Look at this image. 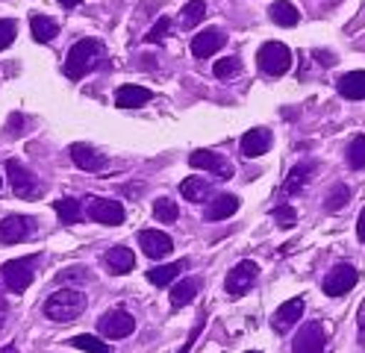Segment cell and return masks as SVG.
<instances>
[{"instance_id":"52a82bcc","label":"cell","mask_w":365,"mask_h":353,"mask_svg":"<svg viewBox=\"0 0 365 353\" xmlns=\"http://www.w3.org/2000/svg\"><path fill=\"white\" fill-rule=\"evenodd\" d=\"M257 277H259V265L250 262V259H242V262L230 274H227V282H224L227 295H230V297H242L257 282Z\"/></svg>"},{"instance_id":"4316f807","label":"cell","mask_w":365,"mask_h":353,"mask_svg":"<svg viewBox=\"0 0 365 353\" xmlns=\"http://www.w3.org/2000/svg\"><path fill=\"white\" fill-rule=\"evenodd\" d=\"M186 259H180V262H171V265H156L148 271V280L153 282V286H168V282L180 274V271H186Z\"/></svg>"},{"instance_id":"4fadbf2b","label":"cell","mask_w":365,"mask_h":353,"mask_svg":"<svg viewBox=\"0 0 365 353\" xmlns=\"http://www.w3.org/2000/svg\"><path fill=\"white\" fill-rule=\"evenodd\" d=\"M139 247L150 259H165L174 250V242H171V235L159 232V230H142L139 232Z\"/></svg>"},{"instance_id":"ba28073f","label":"cell","mask_w":365,"mask_h":353,"mask_svg":"<svg viewBox=\"0 0 365 353\" xmlns=\"http://www.w3.org/2000/svg\"><path fill=\"white\" fill-rule=\"evenodd\" d=\"M324 347H327V333L318 321L304 324L301 333L292 342V353H324Z\"/></svg>"},{"instance_id":"ac0fdd59","label":"cell","mask_w":365,"mask_h":353,"mask_svg":"<svg viewBox=\"0 0 365 353\" xmlns=\"http://www.w3.org/2000/svg\"><path fill=\"white\" fill-rule=\"evenodd\" d=\"M103 265L109 268V274H118V277L130 274L133 265H135V253L130 247H124V245H115V247H109L103 253Z\"/></svg>"},{"instance_id":"44dd1931","label":"cell","mask_w":365,"mask_h":353,"mask_svg":"<svg viewBox=\"0 0 365 353\" xmlns=\"http://www.w3.org/2000/svg\"><path fill=\"white\" fill-rule=\"evenodd\" d=\"M315 171H318V165H315V162H301V165H294V168L289 171V177H286V183H283V195L301 192V188L312 180Z\"/></svg>"},{"instance_id":"6da1fadb","label":"cell","mask_w":365,"mask_h":353,"mask_svg":"<svg viewBox=\"0 0 365 353\" xmlns=\"http://www.w3.org/2000/svg\"><path fill=\"white\" fill-rule=\"evenodd\" d=\"M86 295L77 289H59L53 292L48 300H44V318L51 321H74L83 315L86 309Z\"/></svg>"},{"instance_id":"3957f363","label":"cell","mask_w":365,"mask_h":353,"mask_svg":"<svg viewBox=\"0 0 365 353\" xmlns=\"http://www.w3.org/2000/svg\"><path fill=\"white\" fill-rule=\"evenodd\" d=\"M36 262H38V253H33V256H21V259H9V262L4 265V286L9 289V292H15V295H21V292H27L30 286H33V277H36Z\"/></svg>"},{"instance_id":"d4e9b609","label":"cell","mask_w":365,"mask_h":353,"mask_svg":"<svg viewBox=\"0 0 365 353\" xmlns=\"http://www.w3.org/2000/svg\"><path fill=\"white\" fill-rule=\"evenodd\" d=\"M53 209H56V215L62 218V224H80L83 221V203L77 198H59L53 200Z\"/></svg>"},{"instance_id":"484cf974","label":"cell","mask_w":365,"mask_h":353,"mask_svg":"<svg viewBox=\"0 0 365 353\" xmlns=\"http://www.w3.org/2000/svg\"><path fill=\"white\" fill-rule=\"evenodd\" d=\"M268 15H271V21L277 24V27H294V24L301 21V12L294 9L289 0H277V4H271Z\"/></svg>"},{"instance_id":"5b68a950","label":"cell","mask_w":365,"mask_h":353,"mask_svg":"<svg viewBox=\"0 0 365 353\" xmlns=\"http://www.w3.org/2000/svg\"><path fill=\"white\" fill-rule=\"evenodd\" d=\"M6 174H9V185H12V192L21 198V200H33L41 195V180L27 168L24 162H18V159H9L6 162Z\"/></svg>"},{"instance_id":"e575fe53","label":"cell","mask_w":365,"mask_h":353,"mask_svg":"<svg viewBox=\"0 0 365 353\" xmlns=\"http://www.w3.org/2000/svg\"><path fill=\"white\" fill-rule=\"evenodd\" d=\"M15 36H18V24H15L12 18H4V21H0V51L12 47Z\"/></svg>"},{"instance_id":"1f68e13d","label":"cell","mask_w":365,"mask_h":353,"mask_svg":"<svg viewBox=\"0 0 365 353\" xmlns=\"http://www.w3.org/2000/svg\"><path fill=\"white\" fill-rule=\"evenodd\" d=\"M348 165L351 168H365V135H356L348 148Z\"/></svg>"},{"instance_id":"9c48e42d","label":"cell","mask_w":365,"mask_h":353,"mask_svg":"<svg viewBox=\"0 0 365 353\" xmlns=\"http://www.w3.org/2000/svg\"><path fill=\"white\" fill-rule=\"evenodd\" d=\"M359 282V271L354 268V265H336L327 277H324V295H330V297H341V295H348L354 286Z\"/></svg>"},{"instance_id":"b9f144b4","label":"cell","mask_w":365,"mask_h":353,"mask_svg":"<svg viewBox=\"0 0 365 353\" xmlns=\"http://www.w3.org/2000/svg\"><path fill=\"white\" fill-rule=\"evenodd\" d=\"M59 4H62V6H65V9H74V6H77V4H83V0H59Z\"/></svg>"},{"instance_id":"d590c367","label":"cell","mask_w":365,"mask_h":353,"mask_svg":"<svg viewBox=\"0 0 365 353\" xmlns=\"http://www.w3.org/2000/svg\"><path fill=\"white\" fill-rule=\"evenodd\" d=\"M348 198H351V188L348 185H336L333 192H330V198H327V203H324V209L336 212V209H341V206L348 203Z\"/></svg>"},{"instance_id":"7402d4cb","label":"cell","mask_w":365,"mask_h":353,"mask_svg":"<svg viewBox=\"0 0 365 353\" xmlns=\"http://www.w3.org/2000/svg\"><path fill=\"white\" fill-rule=\"evenodd\" d=\"M180 195L186 198V200H192V203H203L210 195H212V185L203 180V177H186L180 183Z\"/></svg>"},{"instance_id":"2e32d148","label":"cell","mask_w":365,"mask_h":353,"mask_svg":"<svg viewBox=\"0 0 365 353\" xmlns=\"http://www.w3.org/2000/svg\"><path fill=\"white\" fill-rule=\"evenodd\" d=\"M71 159H74L77 168H83L88 174H98V171L106 168V156L98 153L95 148H88V145H80V141H77V145H71Z\"/></svg>"},{"instance_id":"ee69618b","label":"cell","mask_w":365,"mask_h":353,"mask_svg":"<svg viewBox=\"0 0 365 353\" xmlns=\"http://www.w3.org/2000/svg\"><path fill=\"white\" fill-rule=\"evenodd\" d=\"M0 188H4V177H0Z\"/></svg>"},{"instance_id":"4dcf8cb0","label":"cell","mask_w":365,"mask_h":353,"mask_svg":"<svg viewBox=\"0 0 365 353\" xmlns=\"http://www.w3.org/2000/svg\"><path fill=\"white\" fill-rule=\"evenodd\" d=\"M68 344H74V347H80V350H86V353H112V347H109L106 342H101V339H95V336H88V333L74 336Z\"/></svg>"},{"instance_id":"83f0119b","label":"cell","mask_w":365,"mask_h":353,"mask_svg":"<svg viewBox=\"0 0 365 353\" xmlns=\"http://www.w3.org/2000/svg\"><path fill=\"white\" fill-rule=\"evenodd\" d=\"M207 18V4L203 0H189L186 6H182V12H180V24H182V30H192V27H197V24Z\"/></svg>"},{"instance_id":"f6af8a7d","label":"cell","mask_w":365,"mask_h":353,"mask_svg":"<svg viewBox=\"0 0 365 353\" xmlns=\"http://www.w3.org/2000/svg\"><path fill=\"white\" fill-rule=\"evenodd\" d=\"M247 353H259V350H247Z\"/></svg>"},{"instance_id":"f546056e","label":"cell","mask_w":365,"mask_h":353,"mask_svg":"<svg viewBox=\"0 0 365 353\" xmlns=\"http://www.w3.org/2000/svg\"><path fill=\"white\" fill-rule=\"evenodd\" d=\"M153 215H156V221H159V224H174V221L180 218V209H177V203H174V200L159 198V200L153 203Z\"/></svg>"},{"instance_id":"5bb4252c","label":"cell","mask_w":365,"mask_h":353,"mask_svg":"<svg viewBox=\"0 0 365 353\" xmlns=\"http://www.w3.org/2000/svg\"><path fill=\"white\" fill-rule=\"evenodd\" d=\"M224 41H227V36H224L218 27H207V30H200V33L192 39V53H195L197 59H207V56H212V53L221 51Z\"/></svg>"},{"instance_id":"7bdbcfd3","label":"cell","mask_w":365,"mask_h":353,"mask_svg":"<svg viewBox=\"0 0 365 353\" xmlns=\"http://www.w3.org/2000/svg\"><path fill=\"white\" fill-rule=\"evenodd\" d=\"M0 353H18L15 347H0Z\"/></svg>"},{"instance_id":"ffe728a7","label":"cell","mask_w":365,"mask_h":353,"mask_svg":"<svg viewBox=\"0 0 365 353\" xmlns=\"http://www.w3.org/2000/svg\"><path fill=\"white\" fill-rule=\"evenodd\" d=\"M150 98H153V94H150V88H145V86H121V88L115 91V106H121V109H135V106H145Z\"/></svg>"},{"instance_id":"7a4b0ae2","label":"cell","mask_w":365,"mask_h":353,"mask_svg":"<svg viewBox=\"0 0 365 353\" xmlns=\"http://www.w3.org/2000/svg\"><path fill=\"white\" fill-rule=\"evenodd\" d=\"M101 59V44L95 39H80L65 56V77L68 80H83Z\"/></svg>"},{"instance_id":"277c9868","label":"cell","mask_w":365,"mask_h":353,"mask_svg":"<svg viewBox=\"0 0 365 353\" xmlns=\"http://www.w3.org/2000/svg\"><path fill=\"white\" fill-rule=\"evenodd\" d=\"M257 65L268 77H283L292 68V53H289V47L283 41H265L259 47V53H257Z\"/></svg>"},{"instance_id":"d6986e66","label":"cell","mask_w":365,"mask_h":353,"mask_svg":"<svg viewBox=\"0 0 365 353\" xmlns=\"http://www.w3.org/2000/svg\"><path fill=\"white\" fill-rule=\"evenodd\" d=\"M336 88L348 101H365V71H348L345 77H339Z\"/></svg>"},{"instance_id":"30bf717a","label":"cell","mask_w":365,"mask_h":353,"mask_svg":"<svg viewBox=\"0 0 365 353\" xmlns=\"http://www.w3.org/2000/svg\"><path fill=\"white\" fill-rule=\"evenodd\" d=\"M98 327H101V333L106 339H124L135 329V318L127 309H109V312H103Z\"/></svg>"},{"instance_id":"e0dca14e","label":"cell","mask_w":365,"mask_h":353,"mask_svg":"<svg viewBox=\"0 0 365 353\" xmlns=\"http://www.w3.org/2000/svg\"><path fill=\"white\" fill-rule=\"evenodd\" d=\"M268 148H271V130H265V127H254L242 135V153L247 159H257V156L268 153Z\"/></svg>"},{"instance_id":"f35d334b","label":"cell","mask_w":365,"mask_h":353,"mask_svg":"<svg viewBox=\"0 0 365 353\" xmlns=\"http://www.w3.org/2000/svg\"><path fill=\"white\" fill-rule=\"evenodd\" d=\"M80 271H83V268H68L65 274H59V280H62V282H65V280H83Z\"/></svg>"},{"instance_id":"836d02e7","label":"cell","mask_w":365,"mask_h":353,"mask_svg":"<svg viewBox=\"0 0 365 353\" xmlns=\"http://www.w3.org/2000/svg\"><path fill=\"white\" fill-rule=\"evenodd\" d=\"M271 215H274V221H277L283 230H289V227H294V224H298V212H294L289 203H283V206H277V209H274L271 212Z\"/></svg>"},{"instance_id":"f1b7e54d","label":"cell","mask_w":365,"mask_h":353,"mask_svg":"<svg viewBox=\"0 0 365 353\" xmlns=\"http://www.w3.org/2000/svg\"><path fill=\"white\" fill-rule=\"evenodd\" d=\"M197 295V280H182L177 282V286L171 289V306L174 309H180V306H189Z\"/></svg>"},{"instance_id":"7c38bea8","label":"cell","mask_w":365,"mask_h":353,"mask_svg":"<svg viewBox=\"0 0 365 353\" xmlns=\"http://www.w3.org/2000/svg\"><path fill=\"white\" fill-rule=\"evenodd\" d=\"M36 230V221L30 215H6L4 221H0V242L4 245H18L30 239Z\"/></svg>"},{"instance_id":"d6a6232c","label":"cell","mask_w":365,"mask_h":353,"mask_svg":"<svg viewBox=\"0 0 365 353\" xmlns=\"http://www.w3.org/2000/svg\"><path fill=\"white\" fill-rule=\"evenodd\" d=\"M212 71H215V77L227 80V77H236V74H239V71H242V62H239L236 56H227V59H218Z\"/></svg>"},{"instance_id":"603a6c76","label":"cell","mask_w":365,"mask_h":353,"mask_svg":"<svg viewBox=\"0 0 365 353\" xmlns=\"http://www.w3.org/2000/svg\"><path fill=\"white\" fill-rule=\"evenodd\" d=\"M30 30H33V39H36L38 44H51V41L59 36L56 21L48 18V15H33V18H30Z\"/></svg>"},{"instance_id":"8fae6325","label":"cell","mask_w":365,"mask_h":353,"mask_svg":"<svg viewBox=\"0 0 365 353\" xmlns=\"http://www.w3.org/2000/svg\"><path fill=\"white\" fill-rule=\"evenodd\" d=\"M189 165H192V168H200V171L215 174L218 180H230V177H233V165L227 162L221 153H215V150H195V153L189 156Z\"/></svg>"},{"instance_id":"8992f818","label":"cell","mask_w":365,"mask_h":353,"mask_svg":"<svg viewBox=\"0 0 365 353\" xmlns=\"http://www.w3.org/2000/svg\"><path fill=\"white\" fill-rule=\"evenodd\" d=\"M88 218L103 227H118L124 224V206L112 198H88Z\"/></svg>"},{"instance_id":"cb8c5ba5","label":"cell","mask_w":365,"mask_h":353,"mask_svg":"<svg viewBox=\"0 0 365 353\" xmlns=\"http://www.w3.org/2000/svg\"><path fill=\"white\" fill-rule=\"evenodd\" d=\"M236 209H239V198L236 195H218L215 200H210L207 218L210 221H224V218H230Z\"/></svg>"},{"instance_id":"60d3db41","label":"cell","mask_w":365,"mask_h":353,"mask_svg":"<svg viewBox=\"0 0 365 353\" xmlns=\"http://www.w3.org/2000/svg\"><path fill=\"white\" fill-rule=\"evenodd\" d=\"M9 315V306H6V300L0 297V327H4V318Z\"/></svg>"},{"instance_id":"9a60e30c","label":"cell","mask_w":365,"mask_h":353,"mask_svg":"<svg viewBox=\"0 0 365 353\" xmlns=\"http://www.w3.org/2000/svg\"><path fill=\"white\" fill-rule=\"evenodd\" d=\"M301 315H304V297H292V300H286L277 312H274V318H271V327L277 329V333H289V329L301 321Z\"/></svg>"},{"instance_id":"74e56055","label":"cell","mask_w":365,"mask_h":353,"mask_svg":"<svg viewBox=\"0 0 365 353\" xmlns=\"http://www.w3.org/2000/svg\"><path fill=\"white\" fill-rule=\"evenodd\" d=\"M315 59H318V65H324V68L336 65V56H333V53H324V51H318V53H315Z\"/></svg>"},{"instance_id":"8d00e7d4","label":"cell","mask_w":365,"mask_h":353,"mask_svg":"<svg viewBox=\"0 0 365 353\" xmlns=\"http://www.w3.org/2000/svg\"><path fill=\"white\" fill-rule=\"evenodd\" d=\"M168 30H171V21L168 18H159L156 24H153V27H150V33L145 36L150 44H156V41H163L165 36H168Z\"/></svg>"},{"instance_id":"ab89813d","label":"cell","mask_w":365,"mask_h":353,"mask_svg":"<svg viewBox=\"0 0 365 353\" xmlns=\"http://www.w3.org/2000/svg\"><path fill=\"white\" fill-rule=\"evenodd\" d=\"M356 235H359V242L365 245V209L359 212V221H356Z\"/></svg>"}]
</instances>
